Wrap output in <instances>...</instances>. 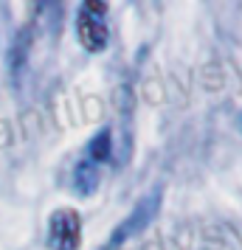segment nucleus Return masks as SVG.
I'll return each mask as SVG.
<instances>
[{
	"mask_svg": "<svg viewBox=\"0 0 242 250\" xmlns=\"http://www.w3.org/2000/svg\"><path fill=\"white\" fill-rule=\"evenodd\" d=\"M110 149H113V141H110V129L104 126L102 132L88 144V155H90L93 163H104V160L110 158Z\"/></svg>",
	"mask_w": 242,
	"mask_h": 250,
	"instance_id": "39448f33",
	"label": "nucleus"
},
{
	"mask_svg": "<svg viewBox=\"0 0 242 250\" xmlns=\"http://www.w3.org/2000/svg\"><path fill=\"white\" fill-rule=\"evenodd\" d=\"M158 211H161V188L150 191L144 200H138V203H135V208L124 216V222H121V225L110 233V242H107V248H104V250H115V248H121L127 239L141 236V233L147 230V225H150L152 219L158 216Z\"/></svg>",
	"mask_w": 242,
	"mask_h": 250,
	"instance_id": "f257e3e1",
	"label": "nucleus"
},
{
	"mask_svg": "<svg viewBox=\"0 0 242 250\" xmlns=\"http://www.w3.org/2000/svg\"><path fill=\"white\" fill-rule=\"evenodd\" d=\"M99 180H102L99 163H93V160L76 163V169H73V186H76V191H79L82 197H90V194L99 188Z\"/></svg>",
	"mask_w": 242,
	"mask_h": 250,
	"instance_id": "20e7f679",
	"label": "nucleus"
},
{
	"mask_svg": "<svg viewBox=\"0 0 242 250\" xmlns=\"http://www.w3.org/2000/svg\"><path fill=\"white\" fill-rule=\"evenodd\" d=\"M82 239V219L76 211L70 208H59L51 214V225H48V242L54 250H79Z\"/></svg>",
	"mask_w": 242,
	"mask_h": 250,
	"instance_id": "f03ea898",
	"label": "nucleus"
},
{
	"mask_svg": "<svg viewBox=\"0 0 242 250\" xmlns=\"http://www.w3.org/2000/svg\"><path fill=\"white\" fill-rule=\"evenodd\" d=\"M76 37L85 51L99 54L107 48V25H104L102 14H90L88 9H82L76 17Z\"/></svg>",
	"mask_w": 242,
	"mask_h": 250,
	"instance_id": "7ed1b4c3",
	"label": "nucleus"
}]
</instances>
